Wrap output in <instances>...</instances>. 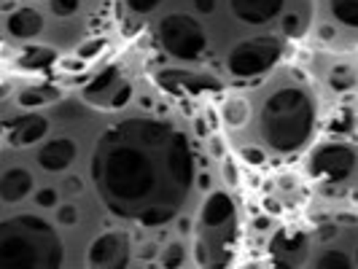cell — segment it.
<instances>
[{"mask_svg": "<svg viewBox=\"0 0 358 269\" xmlns=\"http://www.w3.org/2000/svg\"><path fill=\"white\" fill-rule=\"evenodd\" d=\"M334 126H348V129L358 138V103L345 113V119H342L340 124H334Z\"/></svg>", "mask_w": 358, "mask_h": 269, "instance_id": "obj_9", "label": "cell"}, {"mask_svg": "<svg viewBox=\"0 0 358 269\" xmlns=\"http://www.w3.org/2000/svg\"><path fill=\"white\" fill-rule=\"evenodd\" d=\"M310 17L313 0H116L113 30L159 87L213 97L294 57Z\"/></svg>", "mask_w": 358, "mask_h": 269, "instance_id": "obj_2", "label": "cell"}, {"mask_svg": "<svg viewBox=\"0 0 358 269\" xmlns=\"http://www.w3.org/2000/svg\"><path fill=\"white\" fill-rule=\"evenodd\" d=\"M0 267H71L59 232L30 210H0Z\"/></svg>", "mask_w": 358, "mask_h": 269, "instance_id": "obj_7", "label": "cell"}, {"mask_svg": "<svg viewBox=\"0 0 358 269\" xmlns=\"http://www.w3.org/2000/svg\"><path fill=\"white\" fill-rule=\"evenodd\" d=\"M116 0H0L6 59L19 71H46L84 57L97 38L113 30Z\"/></svg>", "mask_w": 358, "mask_h": 269, "instance_id": "obj_4", "label": "cell"}, {"mask_svg": "<svg viewBox=\"0 0 358 269\" xmlns=\"http://www.w3.org/2000/svg\"><path fill=\"white\" fill-rule=\"evenodd\" d=\"M302 46L331 54L358 52V0H313Z\"/></svg>", "mask_w": 358, "mask_h": 269, "instance_id": "obj_8", "label": "cell"}, {"mask_svg": "<svg viewBox=\"0 0 358 269\" xmlns=\"http://www.w3.org/2000/svg\"><path fill=\"white\" fill-rule=\"evenodd\" d=\"M210 100L221 143L237 167L251 173L296 164L329 124L326 97L299 57Z\"/></svg>", "mask_w": 358, "mask_h": 269, "instance_id": "obj_3", "label": "cell"}, {"mask_svg": "<svg viewBox=\"0 0 358 269\" xmlns=\"http://www.w3.org/2000/svg\"><path fill=\"white\" fill-rule=\"evenodd\" d=\"M259 264L358 269V210H307L264 237Z\"/></svg>", "mask_w": 358, "mask_h": 269, "instance_id": "obj_5", "label": "cell"}, {"mask_svg": "<svg viewBox=\"0 0 358 269\" xmlns=\"http://www.w3.org/2000/svg\"><path fill=\"white\" fill-rule=\"evenodd\" d=\"M159 87L141 68L132 94L106 126L92 180L108 215L135 234H183L194 240L205 199L224 183V157L205 143L202 124L186 97Z\"/></svg>", "mask_w": 358, "mask_h": 269, "instance_id": "obj_1", "label": "cell"}, {"mask_svg": "<svg viewBox=\"0 0 358 269\" xmlns=\"http://www.w3.org/2000/svg\"><path fill=\"white\" fill-rule=\"evenodd\" d=\"M296 167L310 191L307 210H358V138L348 126H326Z\"/></svg>", "mask_w": 358, "mask_h": 269, "instance_id": "obj_6", "label": "cell"}]
</instances>
